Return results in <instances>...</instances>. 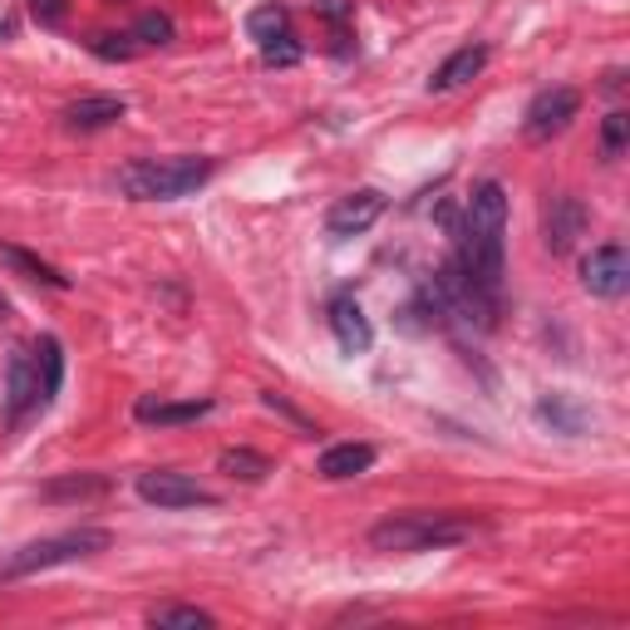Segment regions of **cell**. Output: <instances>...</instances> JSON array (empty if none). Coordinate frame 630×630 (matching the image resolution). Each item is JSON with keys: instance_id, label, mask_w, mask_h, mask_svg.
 I'll list each match as a JSON object with an SVG mask.
<instances>
[{"instance_id": "cell-2", "label": "cell", "mask_w": 630, "mask_h": 630, "mask_svg": "<svg viewBox=\"0 0 630 630\" xmlns=\"http://www.w3.org/2000/svg\"><path fill=\"white\" fill-rule=\"evenodd\" d=\"M213 178V158H133L118 168V193L133 203H178Z\"/></svg>"}, {"instance_id": "cell-18", "label": "cell", "mask_w": 630, "mask_h": 630, "mask_svg": "<svg viewBox=\"0 0 630 630\" xmlns=\"http://www.w3.org/2000/svg\"><path fill=\"white\" fill-rule=\"evenodd\" d=\"M0 257L11 261V267H21L30 281H40V286H54V291H69V277L60 267H50V261H40L35 252H25V246H5L0 242Z\"/></svg>"}, {"instance_id": "cell-26", "label": "cell", "mask_w": 630, "mask_h": 630, "mask_svg": "<svg viewBox=\"0 0 630 630\" xmlns=\"http://www.w3.org/2000/svg\"><path fill=\"white\" fill-rule=\"evenodd\" d=\"M261 60H267V65H300V44L291 40V35H281V40H271V44H261Z\"/></svg>"}, {"instance_id": "cell-11", "label": "cell", "mask_w": 630, "mask_h": 630, "mask_svg": "<svg viewBox=\"0 0 630 630\" xmlns=\"http://www.w3.org/2000/svg\"><path fill=\"white\" fill-rule=\"evenodd\" d=\"M213 414V399H182V404H172V399H139L133 404V419L139 424H153V428H178V424H197V419Z\"/></svg>"}, {"instance_id": "cell-25", "label": "cell", "mask_w": 630, "mask_h": 630, "mask_svg": "<svg viewBox=\"0 0 630 630\" xmlns=\"http://www.w3.org/2000/svg\"><path fill=\"white\" fill-rule=\"evenodd\" d=\"M89 50H94L99 60H133L129 35H94V40H89Z\"/></svg>"}, {"instance_id": "cell-17", "label": "cell", "mask_w": 630, "mask_h": 630, "mask_svg": "<svg viewBox=\"0 0 630 630\" xmlns=\"http://www.w3.org/2000/svg\"><path fill=\"white\" fill-rule=\"evenodd\" d=\"M217 468H222L227 478H236V483H261L267 473H277V463H271L267 453H257V449H227L222 459H217Z\"/></svg>"}, {"instance_id": "cell-23", "label": "cell", "mask_w": 630, "mask_h": 630, "mask_svg": "<svg viewBox=\"0 0 630 630\" xmlns=\"http://www.w3.org/2000/svg\"><path fill=\"white\" fill-rule=\"evenodd\" d=\"M172 21L163 11H149V15H139V21H133V35L129 40H139V44H172Z\"/></svg>"}, {"instance_id": "cell-31", "label": "cell", "mask_w": 630, "mask_h": 630, "mask_svg": "<svg viewBox=\"0 0 630 630\" xmlns=\"http://www.w3.org/2000/svg\"><path fill=\"white\" fill-rule=\"evenodd\" d=\"M5 310H11V306H5V296H0V321H5Z\"/></svg>"}, {"instance_id": "cell-30", "label": "cell", "mask_w": 630, "mask_h": 630, "mask_svg": "<svg viewBox=\"0 0 630 630\" xmlns=\"http://www.w3.org/2000/svg\"><path fill=\"white\" fill-rule=\"evenodd\" d=\"M620 85H626V75H620V69H610L606 85H601V89H606V94H620Z\"/></svg>"}, {"instance_id": "cell-10", "label": "cell", "mask_w": 630, "mask_h": 630, "mask_svg": "<svg viewBox=\"0 0 630 630\" xmlns=\"http://www.w3.org/2000/svg\"><path fill=\"white\" fill-rule=\"evenodd\" d=\"M331 331H335V345H340L345 355H364L374 345V325H370V316L360 310L355 296L331 300Z\"/></svg>"}, {"instance_id": "cell-9", "label": "cell", "mask_w": 630, "mask_h": 630, "mask_svg": "<svg viewBox=\"0 0 630 630\" xmlns=\"http://www.w3.org/2000/svg\"><path fill=\"white\" fill-rule=\"evenodd\" d=\"M385 207H389V197L380 193V188H355V193H345L340 203L325 213V232L331 236H360L385 217Z\"/></svg>"}, {"instance_id": "cell-12", "label": "cell", "mask_w": 630, "mask_h": 630, "mask_svg": "<svg viewBox=\"0 0 630 630\" xmlns=\"http://www.w3.org/2000/svg\"><path fill=\"white\" fill-rule=\"evenodd\" d=\"M5 404H11V419H25V409L40 404V370H35V355L15 350L11 364H5Z\"/></svg>"}, {"instance_id": "cell-4", "label": "cell", "mask_w": 630, "mask_h": 630, "mask_svg": "<svg viewBox=\"0 0 630 630\" xmlns=\"http://www.w3.org/2000/svg\"><path fill=\"white\" fill-rule=\"evenodd\" d=\"M139 498L149 502V507H163V513H178V507H213V492L203 488L197 478H188V473H172V468H149L139 473Z\"/></svg>"}, {"instance_id": "cell-21", "label": "cell", "mask_w": 630, "mask_h": 630, "mask_svg": "<svg viewBox=\"0 0 630 630\" xmlns=\"http://www.w3.org/2000/svg\"><path fill=\"white\" fill-rule=\"evenodd\" d=\"M537 419H542V424H552L556 434H581V428H587V414H581L577 404H566L562 395L537 399Z\"/></svg>"}, {"instance_id": "cell-3", "label": "cell", "mask_w": 630, "mask_h": 630, "mask_svg": "<svg viewBox=\"0 0 630 630\" xmlns=\"http://www.w3.org/2000/svg\"><path fill=\"white\" fill-rule=\"evenodd\" d=\"M114 537L104 527H75V532H60V537H40V542L21 547L0 562V581H21L35 577V571H50V566H65V562H85V556L108 552Z\"/></svg>"}, {"instance_id": "cell-19", "label": "cell", "mask_w": 630, "mask_h": 630, "mask_svg": "<svg viewBox=\"0 0 630 630\" xmlns=\"http://www.w3.org/2000/svg\"><path fill=\"white\" fill-rule=\"evenodd\" d=\"M149 626H158V630H213L217 616L203 610V606H153Z\"/></svg>"}, {"instance_id": "cell-7", "label": "cell", "mask_w": 630, "mask_h": 630, "mask_svg": "<svg viewBox=\"0 0 630 630\" xmlns=\"http://www.w3.org/2000/svg\"><path fill=\"white\" fill-rule=\"evenodd\" d=\"M587 203L581 197H571V193H556L552 203H547V213H542V242H547V252L552 257H566L571 246L587 236Z\"/></svg>"}, {"instance_id": "cell-5", "label": "cell", "mask_w": 630, "mask_h": 630, "mask_svg": "<svg viewBox=\"0 0 630 630\" xmlns=\"http://www.w3.org/2000/svg\"><path fill=\"white\" fill-rule=\"evenodd\" d=\"M463 236H473V242H492L502 246V232H507V188H502L498 178L478 182L468 197V213H463Z\"/></svg>"}, {"instance_id": "cell-20", "label": "cell", "mask_w": 630, "mask_h": 630, "mask_svg": "<svg viewBox=\"0 0 630 630\" xmlns=\"http://www.w3.org/2000/svg\"><path fill=\"white\" fill-rule=\"evenodd\" d=\"M286 30H291V15H286V5H277V0H271V5H257V11L246 15V35H252L257 44L281 40Z\"/></svg>"}, {"instance_id": "cell-22", "label": "cell", "mask_w": 630, "mask_h": 630, "mask_svg": "<svg viewBox=\"0 0 630 630\" xmlns=\"http://www.w3.org/2000/svg\"><path fill=\"white\" fill-rule=\"evenodd\" d=\"M626 143H630V114L626 108H610V114L601 118V158L616 163L620 153H626Z\"/></svg>"}, {"instance_id": "cell-13", "label": "cell", "mask_w": 630, "mask_h": 630, "mask_svg": "<svg viewBox=\"0 0 630 630\" xmlns=\"http://www.w3.org/2000/svg\"><path fill=\"white\" fill-rule=\"evenodd\" d=\"M124 114H129V104H124L118 94H85V99H75V104L65 108V124L75 133H94V129L118 124Z\"/></svg>"}, {"instance_id": "cell-1", "label": "cell", "mask_w": 630, "mask_h": 630, "mask_svg": "<svg viewBox=\"0 0 630 630\" xmlns=\"http://www.w3.org/2000/svg\"><path fill=\"white\" fill-rule=\"evenodd\" d=\"M483 532V517L473 513H399L370 527L374 552H438V547L473 542Z\"/></svg>"}, {"instance_id": "cell-29", "label": "cell", "mask_w": 630, "mask_h": 630, "mask_svg": "<svg viewBox=\"0 0 630 630\" xmlns=\"http://www.w3.org/2000/svg\"><path fill=\"white\" fill-rule=\"evenodd\" d=\"M261 399H267V409H277V414H286L291 424H300V428H306V434H316V424H310V419L300 414L296 404H286V399H281V395H261Z\"/></svg>"}, {"instance_id": "cell-8", "label": "cell", "mask_w": 630, "mask_h": 630, "mask_svg": "<svg viewBox=\"0 0 630 630\" xmlns=\"http://www.w3.org/2000/svg\"><path fill=\"white\" fill-rule=\"evenodd\" d=\"M581 286H587L591 296H601V300L626 296V291H630V257H626V246H620V242L596 246V252L581 261Z\"/></svg>"}, {"instance_id": "cell-16", "label": "cell", "mask_w": 630, "mask_h": 630, "mask_svg": "<svg viewBox=\"0 0 630 630\" xmlns=\"http://www.w3.org/2000/svg\"><path fill=\"white\" fill-rule=\"evenodd\" d=\"M35 355H40L35 360V370H40V404H50L60 395V385H65V345L54 340V335H44Z\"/></svg>"}, {"instance_id": "cell-14", "label": "cell", "mask_w": 630, "mask_h": 630, "mask_svg": "<svg viewBox=\"0 0 630 630\" xmlns=\"http://www.w3.org/2000/svg\"><path fill=\"white\" fill-rule=\"evenodd\" d=\"M483 65H488V44H463V50H453L443 65L434 69V79H428V89L434 94H449V89H463L468 79L483 75Z\"/></svg>"}, {"instance_id": "cell-24", "label": "cell", "mask_w": 630, "mask_h": 630, "mask_svg": "<svg viewBox=\"0 0 630 630\" xmlns=\"http://www.w3.org/2000/svg\"><path fill=\"white\" fill-rule=\"evenodd\" d=\"M108 483L99 478V473H79V478H65V483H50V488H44V498H99V492H104Z\"/></svg>"}, {"instance_id": "cell-27", "label": "cell", "mask_w": 630, "mask_h": 630, "mask_svg": "<svg viewBox=\"0 0 630 630\" xmlns=\"http://www.w3.org/2000/svg\"><path fill=\"white\" fill-rule=\"evenodd\" d=\"M25 5H30V15L44 25V30L65 25V15H69V0H25Z\"/></svg>"}, {"instance_id": "cell-15", "label": "cell", "mask_w": 630, "mask_h": 630, "mask_svg": "<svg viewBox=\"0 0 630 630\" xmlns=\"http://www.w3.org/2000/svg\"><path fill=\"white\" fill-rule=\"evenodd\" d=\"M374 468V449L370 443H331V449L316 459V473L325 483H345V478H360V473Z\"/></svg>"}, {"instance_id": "cell-28", "label": "cell", "mask_w": 630, "mask_h": 630, "mask_svg": "<svg viewBox=\"0 0 630 630\" xmlns=\"http://www.w3.org/2000/svg\"><path fill=\"white\" fill-rule=\"evenodd\" d=\"M316 5V15H325L331 25H345L355 15V0H310Z\"/></svg>"}, {"instance_id": "cell-6", "label": "cell", "mask_w": 630, "mask_h": 630, "mask_svg": "<svg viewBox=\"0 0 630 630\" xmlns=\"http://www.w3.org/2000/svg\"><path fill=\"white\" fill-rule=\"evenodd\" d=\"M577 114H581V94H577V89H566V85L542 89V94L527 104V114H523V133L532 143H547V139H556V133H562Z\"/></svg>"}]
</instances>
